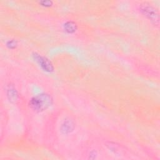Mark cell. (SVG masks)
I'll return each instance as SVG.
<instances>
[{
	"label": "cell",
	"instance_id": "obj_1",
	"mask_svg": "<svg viewBox=\"0 0 160 160\" xmlns=\"http://www.w3.org/2000/svg\"><path fill=\"white\" fill-rule=\"evenodd\" d=\"M51 99L49 96L47 94H41L34 98L31 101V106L35 111H43L46 109L51 104Z\"/></svg>",
	"mask_w": 160,
	"mask_h": 160
}]
</instances>
